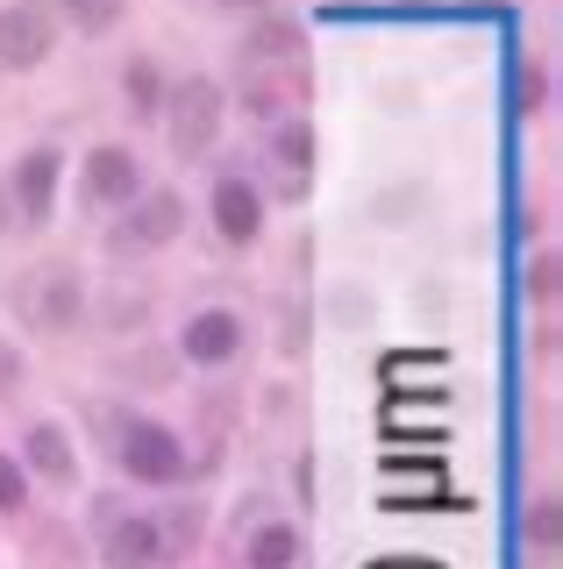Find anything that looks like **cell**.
Here are the masks:
<instances>
[{
	"instance_id": "cell-11",
	"label": "cell",
	"mask_w": 563,
	"mask_h": 569,
	"mask_svg": "<svg viewBox=\"0 0 563 569\" xmlns=\"http://www.w3.org/2000/svg\"><path fill=\"white\" fill-rule=\"evenodd\" d=\"M22 470L29 477H50V485H72L79 477V456H72V435H65L58 420H37L22 441Z\"/></svg>"
},
{
	"instance_id": "cell-12",
	"label": "cell",
	"mask_w": 563,
	"mask_h": 569,
	"mask_svg": "<svg viewBox=\"0 0 563 569\" xmlns=\"http://www.w3.org/2000/svg\"><path fill=\"white\" fill-rule=\"evenodd\" d=\"M271 129V164L286 171V192H307V171H314V129H307V114H278V121H264Z\"/></svg>"
},
{
	"instance_id": "cell-24",
	"label": "cell",
	"mask_w": 563,
	"mask_h": 569,
	"mask_svg": "<svg viewBox=\"0 0 563 569\" xmlns=\"http://www.w3.org/2000/svg\"><path fill=\"white\" fill-rule=\"evenodd\" d=\"M8 221H14V207H8V186H0V236H8Z\"/></svg>"
},
{
	"instance_id": "cell-16",
	"label": "cell",
	"mask_w": 563,
	"mask_h": 569,
	"mask_svg": "<svg viewBox=\"0 0 563 569\" xmlns=\"http://www.w3.org/2000/svg\"><path fill=\"white\" fill-rule=\"evenodd\" d=\"M50 8H58L79 36H108L121 14H129V0H50Z\"/></svg>"
},
{
	"instance_id": "cell-7",
	"label": "cell",
	"mask_w": 563,
	"mask_h": 569,
	"mask_svg": "<svg viewBox=\"0 0 563 569\" xmlns=\"http://www.w3.org/2000/svg\"><path fill=\"white\" fill-rule=\"evenodd\" d=\"M243 342H250V328H243L236 307H200V313H186V328H179V356L192 370H228L243 356Z\"/></svg>"
},
{
	"instance_id": "cell-9",
	"label": "cell",
	"mask_w": 563,
	"mask_h": 569,
	"mask_svg": "<svg viewBox=\"0 0 563 569\" xmlns=\"http://www.w3.org/2000/svg\"><path fill=\"white\" fill-rule=\"evenodd\" d=\"M100 562H108V569H165L171 562L165 512H129V520H108V533H100Z\"/></svg>"
},
{
	"instance_id": "cell-14",
	"label": "cell",
	"mask_w": 563,
	"mask_h": 569,
	"mask_svg": "<svg viewBox=\"0 0 563 569\" xmlns=\"http://www.w3.org/2000/svg\"><path fill=\"white\" fill-rule=\"evenodd\" d=\"M243 569H300V527L264 520L250 541H243Z\"/></svg>"
},
{
	"instance_id": "cell-17",
	"label": "cell",
	"mask_w": 563,
	"mask_h": 569,
	"mask_svg": "<svg viewBox=\"0 0 563 569\" xmlns=\"http://www.w3.org/2000/svg\"><path fill=\"white\" fill-rule=\"evenodd\" d=\"M521 533H527V548H535V556H550V548H556V498H535V506H527V520H521Z\"/></svg>"
},
{
	"instance_id": "cell-5",
	"label": "cell",
	"mask_w": 563,
	"mask_h": 569,
	"mask_svg": "<svg viewBox=\"0 0 563 569\" xmlns=\"http://www.w3.org/2000/svg\"><path fill=\"white\" fill-rule=\"evenodd\" d=\"M207 221H215V236H221L228 249H250V242L264 236V221H271V207H264L257 178L221 171V178H215V192H207Z\"/></svg>"
},
{
	"instance_id": "cell-6",
	"label": "cell",
	"mask_w": 563,
	"mask_h": 569,
	"mask_svg": "<svg viewBox=\"0 0 563 569\" xmlns=\"http://www.w3.org/2000/svg\"><path fill=\"white\" fill-rule=\"evenodd\" d=\"M58 50V8L50 0H14L0 8V64L8 71H37Z\"/></svg>"
},
{
	"instance_id": "cell-15",
	"label": "cell",
	"mask_w": 563,
	"mask_h": 569,
	"mask_svg": "<svg viewBox=\"0 0 563 569\" xmlns=\"http://www.w3.org/2000/svg\"><path fill=\"white\" fill-rule=\"evenodd\" d=\"M121 100H129L136 121H157V107H165V71H157V58H129V71H121Z\"/></svg>"
},
{
	"instance_id": "cell-8",
	"label": "cell",
	"mask_w": 563,
	"mask_h": 569,
	"mask_svg": "<svg viewBox=\"0 0 563 569\" xmlns=\"http://www.w3.org/2000/svg\"><path fill=\"white\" fill-rule=\"evenodd\" d=\"M79 192H86V207H108V213L129 207L144 192V164H136L129 142H93L79 164Z\"/></svg>"
},
{
	"instance_id": "cell-10",
	"label": "cell",
	"mask_w": 563,
	"mask_h": 569,
	"mask_svg": "<svg viewBox=\"0 0 563 569\" xmlns=\"http://www.w3.org/2000/svg\"><path fill=\"white\" fill-rule=\"evenodd\" d=\"M243 64H307V29L286 22L278 8H264L243 36Z\"/></svg>"
},
{
	"instance_id": "cell-22",
	"label": "cell",
	"mask_w": 563,
	"mask_h": 569,
	"mask_svg": "<svg viewBox=\"0 0 563 569\" xmlns=\"http://www.w3.org/2000/svg\"><path fill=\"white\" fill-rule=\"evenodd\" d=\"M372 569H443V562H421V556H385V562H372Z\"/></svg>"
},
{
	"instance_id": "cell-19",
	"label": "cell",
	"mask_w": 563,
	"mask_h": 569,
	"mask_svg": "<svg viewBox=\"0 0 563 569\" xmlns=\"http://www.w3.org/2000/svg\"><path fill=\"white\" fill-rule=\"evenodd\" d=\"M29 506V470L22 456H0V512H22Z\"/></svg>"
},
{
	"instance_id": "cell-13",
	"label": "cell",
	"mask_w": 563,
	"mask_h": 569,
	"mask_svg": "<svg viewBox=\"0 0 563 569\" xmlns=\"http://www.w3.org/2000/svg\"><path fill=\"white\" fill-rule=\"evenodd\" d=\"M22 307H29L37 328H65V320H79V278L72 271H37Z\"/></svg>"
},
{
	"instance_id": "cell-23",
	"label": "cell",
	"mask_w": 563,
	"mask_h": 569,
	"mask_svg": "<svg viewBox=\"0 0 563 569\" xmlns=\"http://www.w3.org/2000/svg\"><path fill=\"white\" fill-rule=\"evenodd\" d=\"M22 378V363H14V356H0V385H14Z\"/></svg>"
},
{
	"instance_id": "cell-3",
	"label": "cell",
	"mask_w": 563,
	"mask_h": 569,
	"mask_svg": "<svg viewBox=\"0 0 563 569\" xmlns=\"http://www.w3.org/2000/svg\"><path fill=\"white\" fill-rule=\"evenodd\" d=\"M179 228H186V200H179V192H136L129 207H115L108 249H115V257H157Z\"/></svg>"
},
{
	"instance_id": "cell-21",
	"label": "cell",
	"mask_w": 563,
	"mask_h": 569,
	"mask_svg": "<svg viewBox=\"0 0 563 569\" xmlns=\"http://www.w3.org/2000/svg\"><path fill=\"white\" fill-rule=\"evenodd\" d=\"M215 8H228V14H264V8H278V0H215Z\"/></svg>"
},
{
	"instance_id": "cell-4",
	"label": "cell",
	"mask_w": 563,
	"mask_h": 569,
	"mask_svg": "<svg viewBox=\"0 0 563 569\" xmlns=\"http://www.w3.org/2000/svg\"><path fill=\"white\" fill-rule=\"evenodd\" d=\"M58 178H65V150H58V142H37V150L14 157L8 207H14L22 228H50V213H58Z\"/></svg>"
},
{
	"instance_id": "cell-20",
	"label": "cell",
	"mask_w": 563,
	"mask_h": 569,
	"mask_svg": "<svg viewBox=\"0 0 563 569\" xmlns=\"http://www.w3.org/2000/svg\"><path fill=\"white\" fill-rule=\"evenodd\" d=\"M527 284H535V299H556V257H535V271H527Z\"/></svg>"
},
{
	"instance_id": "cell-1",
	"label": "cell",
	"mask_w": 563,
	"mask_h": 569,
	"mask_svg": "<svg viewBox=\"0 0 563 569\" xmlns=\"http://www.w3.org/2000/svg\"><path fill=\"white\" fill-rule=\"evenodd\" d=\"M171 136V157H207L221 142V121H228V93L221 79H186V86H165V107H157Z\"/></svg>"
},
{
	"instance_id": "cell-2",
	"label": "cell",
	"mask_w": 563,
	"mask_h": 569,
	"mask_svg": "<svg viewBox=\"0 0 563 569\" xmlns=\"http://www.w3.org/2000/svg\"><path fill=\"white\" fill-rule=\"evenodd\" d=\"M121 477L129 485H150V491H171V485H186V470H192V456H186V441L171 435L165 420H129L121 427Z\"/></svg>"
},
{
	"instance_id": "cell-18",
	"label": "cell",
	"mask_w": 563,
	"mask_h": 569,
	"mask_svg": "<svg viewBox=\"0 0 563 569\" xmlns=\"http://www.w3.org/2000/svg\"><path fill=\"white\" fill-rule=\"evenodd\" d=\"M542 100H550V71H542V64H521L514 71V114H535Z\"/></svg>"
}]
</instances>
